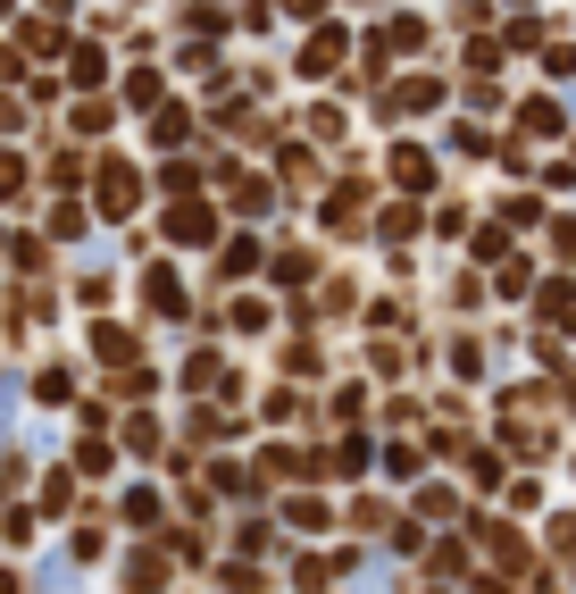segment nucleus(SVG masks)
Listing matches in <instances>:
<instances>
[{"label": "nucleus", "instance_id": "1", "mask_svg": "<svg viewBox=\"0 0 576 594\" xmlns=\"http://www.w3.org/2000/svg\"><path fill=\"white\" fill-rule=\"evenodd\" d=\"M134 201H143V176H134L126 159H109V168H101V218H134Z\"/></svg>", "mask_w": 576, "mask_h": 594}, {"label": "nucleus", "instance_id": "2", "mask_svg": "<svg viewBox=\"0 0 576 594\" xmlns=\"http://www.w3.org/2000/svg\"><path fill=\"white\" fill-rule=\"evenodd\" d=\"M168 243H218V210H209V201H176L168 210Z\"/></svg>", "mask_w": 576, "mask_h": 594}, {"label": "nucleus", "instance_id": "3", "mask_svg": "<svg viewBox=\"0 0 576 594\" xmlns=\"http://www.w3.org/2000/svg\"><path fill=\"white\" fill-rule=\"evenodd\" d=\"M392 185H401V192H427V185H434V152H418V143H392Z\"/></svg>", "mask_w": 576, "mask_h": 594}, {"label": "nucleus", "instance_id": "4", "mask_svg": "<svg viewBox=\"0 0 576 594\" xmlns=\"http://www.w3.org/2000/svg\"><path fill=\"white\" fill-rule=\"evenodd\" d=\"M335 59H343V25H317V34L301 42V76H326Z\"/></svg>", "mask_w": 576, "mask_h": 594}, {"label": "nucleus", "instance_id": "5", "mask_svg": "<svg viewBox=\"0 0 576 594\" xmlns=\"http://www.w3.org/2000/svg\"><path fill=\"white\" fill-rule=\"evenodd\" d=\"M143 285H150V310H159V319H185V285H176L168 269H150Z\"/></svg>", "mask_w": 576, "mask_h": 594}, {"label": "nucleus", "instance_id": "6", "mask_svg": "<svg viewBox=\"0 0 576 594\" xmlns=\"http://www.w3.org/2000/svg\"><path fill=\"white\" fill-rule=\"evenodd\" d=\"M93 352H101L109 368H126V361H134V335H126V326H109V319H101V326H93Z\"/></svg>", "mask_w": 576, "mask_h": 594}, {"label": "nucleus", "instance_id": "7", "mask_svg": "<svg viewBox=\"0 0 576 594\" xmlns=\"http://www.w3.org/2000/svg\"><path fill=\"white\" fill-rule=\"evenodd\" d=\"M376 235H385V243H409V235H418V210H409V201H385V210H376Z\"/></svg>", "mask_w": 576, "mask_h": 594}, {"label": "nucleus", "instance_id": "8", "mask_svg": "<svg viewBox=\"0 0 576 594\" xmlns=\"http://www.w3.org/2000/svg\"><path fill=\"white\" fill-rule=\"evenodd\" d=\"M67 76H75V84H84V93H93V84H101V76H109V59H101V51H93V42H84V51H67Z\"/></svg>", "mask_w": 576, "mask_h": 594}, {"label": "nucleus", "instance_id": "9", "mask_svg": "<svg viewBox=\"0 0 576 594\" xmlns=\"http://www.w3.org/2000/svg\"><path fill=\"white\" fill-rule=\"evenodd\" d=\"M268 201H276V192H268L260 176H242V185H234V210H242V218H268Z\"/></svg>", "mask_w": 576, "mask_h": 594}, {"label": "nucleus", "instance_id": "10", "mask_svg": "<svg viewBox=\"0 0 576 594\" xmlns=\"http://www.w3.org/2000/svg\"><path fill=\"white\" fill-rule=\"evenodd\" d=\"M519 126H526V135H559V101H526Z\"/></svg>", "mask_w": 576, "mask_h": 594}, {"label": "nucleus", "instance_id": "11", "mask_svg": "<svg viewBox=\"0 0 576 594\" xmlns=\"http://www.w3.org/2000/svg\"><path fill=\"white\" fill-rule=\"evenodd\" d=\"M192 135V110H159L150 117V143H185Z\"/></svg>", "mask_w": 576, "mask_h": 594}, {"label": "nucleus", "instance_id": "12", "mask_svg": "<svg viewBox=\"0 0 576 594\" xmlns=\"http://www.w3.org/2000/svg\"><path fill=\"white\" fill-rule=\"evenodd\" d=\"M126 110H159V76H150V67L126 76Z\"/></svg>", "mask_w": 576, "mask_h": 594}, {"label": "nucleus", "instance_id": "13", "mask_svg": "<svg viewBox=\"0 0 576 594\" xmlns=\"http://www.w3.org/2000/svg\"><path fill=\"white\" fill-rule=\"evenodd\" d=\"M84 218H93V210H75V201H59V210H51V235H59V243H84Z\"/></svg>", "mask_w": 576, "mask_h": 594}, {"label": "nucleus", "instance_id": "14", "mask_svg": "<svg viewBox=\"0 0 576 594\" xmlns=\"http://www.w3.org/2000/svg\"><path fill=\"white\" fill-rule=\"evenodd\" d=\"M418 42H427V25H418V18H392L385 25V51H418Z\"/></svg>", "mask_w": 576, "mask_h": 594}, {"label": "nucleus", "instance_id": "15", "mask_svg": "<svg viewBox=\"0 0 576 594\" xmlns=\"http://www.w3.org/2000/svg\"><path fill=\"white\" fill-rule=\"evenodd\" d=\"M434 101H443V84H434V76H409L401 84V110H434Z\"/></svg>", "mask_w": 576, "mask_h": 594}, {"label": "nucleus", "instance_id": "16", "mask_svg": "<svg viewBox=\"0 0 576 594\" xmlns=\"http://www.w3.org/2000/svg\"><path fill=\"white\" fill-rule=\"evenodd\" d=\"M543 319H576V293H568V277H559V285H543Z\"/></svg>", "mask_w": 576, "mask_h": 594}, {"label": "nucleus", "instance_id": "17", "mask_svg": "<svg viewBox=\"0 0 576 594\" xmlns=\"http://www.w3.org/2000/svg\"><path fill=\"white\" fill-rule=\"evenodd\" d=\"M543 67H552V76L568 84V76H576V42H552V51H543Z\"/></svg>", "mask_w": 576, "mask_h": 594}, {"label": "nucleus", "instance_id": "18", "mask_svg": "<svg viewBox=\"0 0 576 594\" xmlns=\"http://www.w3.org/2000/svg\"><path fill=\"white\" fill-rule=\"evenodd\" d=\"M451 152H460V159H484V152H493V143H484L476 126H451Z\"/></svg>", "mask_w": 576, "mask_h": 594}, {"label": "nucleus", "instance_id": "19", "mask_svg": "<svg viewBox=\"0 0 576 594\" xmlns=\"http://www.w3.org/2000/svg\"><path fill=\"white\" fill-rule=\"evenodd\" d=\"M451 377H484V352L476 344H451Z\"/></svg>", "mask_w": 576, "mask_h": 594}, {"label": "nucleus", "instance_id": "20", "mask_svg": "<svg viewBox=\"0 0 576 594\" xmlns=\"http://www.w3.org/2000/svg\"><path fill=\"white\" fill-rule=\"evenodd\" d=\"M526 285H535V277H526V260H510V269H502V285H493V293H510V302H526Z\"/></svg>", "mask_w": 576, "mask_h": 594}, {"label": "nucleus", "instance_id": "21", "mask_svg": "<svg viewBox=\"0 0 576 594\" xmlns=\"http://www.w3.org/2000/svg\"><path fill=\"white\" fill-rule=\"evenodd\" d=\"M18 185H25V159H18V152H0V201H9Z\"/></svg>", "mask_w": 576, "mask_h": 594}, {"label": "nucleus", "instance_id": "22", "mask_svg": "<svg viewBox=\"0 0 576 594\" xmlns=\"http://www.w3.org/2000/svg\"><path fill=\"white\" fill-rule=\"evenodd\" d=\"M559 251H568V260H576V218H559Z\"/></svg>", "mask_w": 576, "mask_h": 594}, {"label": "nucleus", "instance_id": "23", "mask_svg": "<svg viewBox=\"0 0 576 594\" xmlns=\"http://www.w3.org/2000/svg\"><path fill=\"white\" fill-rule=\"evenodd\" d=\"M0 84H18V51H0Z\"/></svg>", "mask_w": 576, "mask_h": 594}, {"label": "nucleus", "instance_id": "24", "mask_svg": "<svg viewBox=\"0 0 576 594\" xmlns=\"http://www.w3.org/2000/svg\"><path fill=\"white\" fill-rule=\"evenodd\" d=\"M0 18H9V0H0Z\"/></svg>", "mask_w": 576, "mask_h": 594}]
</instances>
